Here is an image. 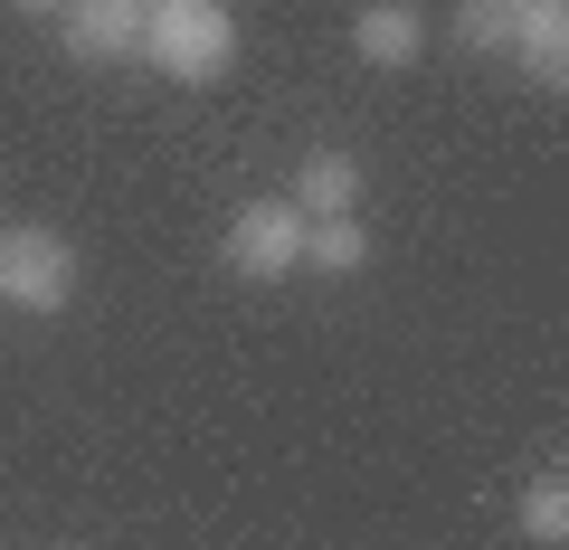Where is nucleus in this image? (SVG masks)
Instances as JSON below:
<instances>
[{
	"label": "nucleus",
	"mask_w": 569,
	"mask_h": 550,
	"mask_svg": "<svg viewBox=\"0 0 569 550\" xmlns=\"http://www.w3.org/2000/svg\"><path fill=\"white\" fill-rule=\"evenodd\" d=\"M305 266L313 276H361L370 266V228L351 219V209L342 219H305Z\"/></svg>",
	"instance_id": "obj_8"
},
{
	"label": "nucleus",
	"mask_w": 569,
	"mask_h": 550,
	"mask_svg": "<svg viewBox=\"0 0 569 550\" xmlns=\"http://www.w3.org/2000/svg\"><path fill=\"white\" fill-rule=\"evenodd\" d=\"M284 200L305 209V219H342V209H361V162H351L342 143L305 152V171H295V190H284Z\"/></svg>",
	"instance_id": "obj_7"
},
{
	"label": "nucleus",
	"mask_w": 569,
	"mask_h": 550,
	"mask_svg": "<svg viewBox=\"0 0 569 550\" xmlns=\"http://www.w3.org/2000/svg\"><path fill=\"white\" fill-rule=\"evenodd\" d=\"M133 58L152 77H171V86H219L238 67V10L228 0H152Z\"/></svg>",
	"instance_id": "obj_1"
},
{
	"label": "nucleus",
	"mask_w": 569,
	"mask_h": 550,
	"mask_svg": "<svg viewBox=\"0 0 569 550\" xmlns=\"http://www.w3.org/2000/svg\"><path fill=\"white\" fill-rule=\"evenodd\" d=\"M228 266L257 276V286L305 276V209H295V200H247L238 219H228Z\"/></svg>",
	"instance_id": "obj_4"
},
{
	"label": "nucleus",
	"mask_w": 569,
	"mask_h": 550,
	"mask_svg": "<svg viewBox=\"0 0 569 550\" xmlns=\"http://www.w3.org/2000/svg\"><path fill=\"white\" fill-rule=\"evenodd\" d=\"M10 10H67V0H10Z\"/></svg>",
	"instance_id": "obj_10"
},
{
	"label": "nucleus",
	"mask_w": 569,
	"mask_h": 550,
	"mask_svg": "<svg viewBox=\"0 0 569 550\" xmlns=\"http://www.w3.org/2000/svg\"><path fill=\"white\" fill-rule=\"evenodd\" d=\"M58 39H67V58H86V67H123L142 48V0H67Z\"/></svg>",
	"instance_id": "obj_5"
},
{
	"label": "nucleus",
	"mask_w": 569,
	"mask_h": 550,
	"mask_svg": "<svg viewBox=\"0 0 569 550\" xmlns=\"http://www.w3.org/2000/svg\"><path fill=\"white\" fill-rule=\"evenodd\" d=\"M351 58L361 67H418L427 58V20L418 10H408V0H361V10H351Z\"/></svg>",
	"instance_id": "obj_6"
},
{
	"label": "nucleus",
	"mask_w": 569,
	"mask_h": 550,
	"mask_svg": "<svg viewBox=\"0 0 569 550\" xmlns=\"http://www.w3.org/2000/svg\"><path fill=\"white\" fill-rule=\"evenodd\" d=\"M512 531H522L531 550H560V541H569V484H560V474H531V484H522Z\"/></svg>",
	"instance_id": "obj_9"
},
{
	"label": "nucleus",
	"mask_w": 569,
	"mask_h": 550,
	"mask_svg": "<svg viewBox=\"0 0 569 550\" xmlns=\"http://www.w3.org/2000/svg\"><path fill=\"white\" fill-rule=\"evenodd\" d=\"M142 10H152V0H142Z\"/></svg>",
	"instance_id": "obj_11"
},
{
	"label": "nucleus",
	"mask_w": 569,
	"mask_h": 550,
	"mask_svg": "<svg viewBox=\"0 0 569 550\" xmlns=\"http://www.w3.org/2000/svg\"><path fill=\"white\" fill-rule=\"evenodd\" d=\"M0 304L67 313V304H77V247H67L58 228H39V219L0 228Z\"/></svg>",
	"instance_id": "obj_3"
},
{
	"label": "nucleus",
	"mask_w": 569,
	"mask_h": 550,
	"mask_svg": "<svg viewBox=\"0 0 569 550\" xmlns=\"http://www.w3.org/2000/svg\"><path fill=\"white\" fill-rule=\"evenodd\" d=\"M456 39L503 48L531 86H569V0H456Z\"/></svg>",
	"instance_id": "obj_2"
}]
</instances>
